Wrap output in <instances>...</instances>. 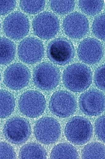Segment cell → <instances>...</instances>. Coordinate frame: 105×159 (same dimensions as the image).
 Returning <instances> with one entry per match:
<instances>
[{
    "label": "cell",
    "mask_w": 105,
    "mask_h": 159,
    "mask_svg": "<svg viewBox=\"0 0 105 159\" xmlns=\"http://www.w3.org/2000/svg\"><path fill=\"white\" fill-rule=\"evenodd\" d=\"M63 81L68 90L75 93L81 92L89 88L92 83V71L84 64H73L64 71Z\"/></svg>",
    "instance_id": "6da1fadb"
},
{
    "label": "cell",
    "mask_w": 105,
    "mask_h": 159,
    "mask_svg": "<svg viewBox=\"0 0 105 159\" xmlns=\"http://www.w3.org/2000/svg\"><path fill=\"white\" fill-rule=\"evenodd\" d=\"M93 127L88 119L81 116L71 118L65 126V137L73 144L81 145L89 142L93 135Z\"/></svg>",
    "instance_id": "7a4b0ae2"
},
{
    "label": "cell",
    "mask_w": 105,
    "mask_h": 159,
    "mask_svg": "<svg viewBox=\"0 0 105 159\" xmlns=\"http://www.w3.org/2000/svg\"><path fill=\"white\" fill-rule=\"evenodd\" d=\"M60 78L58 68L48 62H42L36 67L33 74L34 84L43 91L54 89L58 85Z\"/></svg>",
    "instance_id": "3957f363"
},
{
    "label": "cell",
    "mask_w": 105,
    "mask_h": 159,
    "mask_svg": "<svg viewBox=\"0 0 105 159\" xmlns=\"http://www.w3.org/2000/svg\"><path fill=\"white\" fill-rule=\"evenodd\" d=\"M46 106L45 96L39 91L30 90L21 96L19 101L20 111L29 118H36L42 115Z\"/></svg>",
    "instance_id": "277c9868"
},
{
    "label": "cell",
    "mask_w": 105,
    "mask_h": 159,
    "mask_svg": "<svg viewBox=\"0 0 105 159\" xmlns=\"http://www.w3.org/2000/svg\"><path fill=\"white\" fill-rule=\"evenodd\" d=\"M4 134L6 139L15 144H21L28 140L31 134L29 122L24 118L14 117L4 125Z\"/></svg>",
    "instance_id": "5b68a950"
},
{
    "label": "cell",
    "mask_w": 105,
    "mask_h": 159,
    "mask_svg": "<svg viewBox=\"0 0 105 159\" xmlns=\"http://www.w3.org/2000/svg\"><path fill=\"white\" fill-rule=\"evenodd\" d=\"M35 137L42 144H51L59 140L61 135V126L56 119L42 117L36 122L34 129Z\"/></svg>",
    "instance_id": "8992f818"
},
{
    "label": "cell",
    "mask_w": 105,
    "mask_h": 159,
    "mask_svg": "<svg viewBox=\"0 0 105 159\" xmlns=\"http://www.w3.org/2000/svg\"><path fill=\"white\" fill-rule=\"evenodd\" d=\"M35 34L41 39L48 40L54 37L60 29V22L56 15L45 11L38 15L33 21Z\"/></svg>",
    "instance_id": "52a82bcc"
},
{
    "label": "cell",
    "mask_w": 105,
    "mask_h": 159,
    "mask_svg": "<svg viewBox=\"0 0 105 159\" xmlns=\"http://www.w3.org/2000/svg\"><path fill=\"white\" fill-rule=\"evenodd\" d=\"M75 98L66 91L60 90L52 95L49 102V109L55 115L61 118L69 117L75 111Z\"/></svg>",
    "instance_id": "ba28073f"
},
{
    "label": "cell",
    "mask_w": 105,
    "mask_h": 159,
    "mask_svg": "<svg viewBox=\"0 0 105 159\" xmlns=\"http://www.w3.org/2000/svg\"><path fill=\"white\" fill-rule=\"evenodd\" d=\"M48 57L52 62L59 65H65L74 57V46L64 38H58L49 44L47 49Z\"/></svg>",
    "instance_id": "9c48e42d"
},
{
    "label": "cell",
    "mask_w": 105,
    "mask_h": 159,
    "mask_svg": "<svg viewBox=\"0 0 105 159\" xmlns=\"http://www.w3.org/2000/svg\"><path fill=\"white\" fill-rule=\"evenodd\" d=\"M30 29L28 18L20 12H14L10 14L4 21V31L10 39H22L28 34Z\"/></svg>",
    "instance_id": "30bf717a"
},
{
    "label": "cell",
    "mask_w": 105,
    "mask_h": 159,
    "mask_svg": "<svg viewBox=\"0 0 105 159\" xmlns=\"http://www.w3.org/2000/svg\"><path fill=\"white\" fill-rule=\"evenodd\" d=\"M45 53L43 43L34 37H28L23 39L18 47L19 58L24 63L32 65L42 59Z\"/></svg>",
    "instance_id": "8fae6325"
},
{
    "label": "cell",
    "mask_w": 105,
    "mask_h": 159,
    "mask_svg": "<svg viewBox=\"0 0 105 159\" xmlns=\"http://www.w3.org/2000/svg\"><path fill=\"white\" fill-rule=\"evenodd\" d=\"M31 74L28 67L20 63H15L7 67L4 73V83L7 88L19 90L25 88L30 82Z\"/></svg>",
    "instance_id": "7c38bea8"
},
{
    "label": "cell",
    "mask_w": 105,
    "mask_h": 159,
    "mask_svg": "<svg viewBox=\"0 0 105 159\" xmlns=\"http://www.w3.org/2000/svg\"><path fill=\"white\" fill-rule=\"evenodd\" d=\"M79 105L82 112L89 116L99 115L104 111V94L99 90L91 89L81 94Z\"/></svg>",
    "instance_id": "4fadbf2b"
},
{
    "label": "cell",
    "mask_w": 105,
    "mask_h": 159,
    "mask_svg": "<svg viewBox=\"0 0 105 159\" xmlns=\"http://www.w3.org/2000/svg\"><path fill=\"white\" fill-rule=\"evenodd\" d=\"M79 57L82 62L94 65L101 60L104 54L103 45L98 40L87 38L82 41L77 50Z\"/></svg>",
    "instance_id": "5bb4252c"
},
{
    "label": "cell",
    "mask_w": 105,
    "mask_h": 159,
    "mask_svg": "<svg viewBox=\"0 0 105 159\" xmlns=\"http://www.w3.org/2000/svg\"><path fill=\"white\" fill-rule=\"evenodd\" d=\"M63 27L64 32L69 37L80 39L89 31V20L83 14L78 12H73L64 19Z\"/></svg>",
    "instance_id": "9a60e30c"
},
{
    "label": "cell",
    "mask_w": 105,
    "mask_h": 159,
    "mask_svg": "<svg viewBox=\"0 0 105 159\" xmlns=\"http://www.w3.org/2000/svg\"><path fill=\"white\" fill-rule=\"evenodd\" d=\"M47 152L41 145L36 143H29L24 145L20 150V159H46Z\"/></svg>",
    "instance_id": "2e32d148"
},
{
    "label": "cell",
    "mask_w": 105,
    "mask_h": 159,
    "mask_svg": "<svg viewBox=\"0 0 105 159\" xmlns=\"http://www.w3.org/2000/svg\"><path fill=\"white\" fill-rule=\"evenodd\" d=\"M79 157L77 149L72 145L67 143L56 145L50 154L51 159H77Z\"/></svg>",
    "instance_id": "e0dca14e"
},
{
    "label": "cell",
    "mask_w": 105,
    "mask_h": 159,
    "mask_svg": "<svg viewBox=\"0 0 105 159\" xmlns=\"http://www.w3.org/2000/svg\"><path fill=\"white\" fill-rule=\"evenodd\" d=\"M16 48L15 44L10 40L0 38V65L10 63L14 59Z\"/></svg>",
    "instance_id": "ac0fdd59"
},
{
    "label": "cell",
    "mask_w": 105,
    "mask_h": 159,
    "mask_svg": "<svg viewBox=\"0 0 105 159\" xmlns=\"http://www.w3.org/2000/svg\"><path fill=\"white\" fill-rule=\"evenodd\" d=\"M15 100L11 93L0 90V119L8 117L14 111Z\"/></svg>",
    "instance_id": "d6986e66"
},
{
    "label": "cell",
    "mask_w": 105,
    "mask_h": 159,
    "mask_svg": "<svg viewBox=\"0 0 105 159\" xmlns=\"http://www.w3.org/2000/svg\"><path fill=\"white\" fill-rule=\"evenodd\" d=\"M83 159H105L104 145L98 142H94L85 146L82 151Z\"/></svg>",
    "instance_id": "ffe728a7"
},
{
    "label": "cell",
    "mask_w": 105,
    "mask_h": 159,
    "mask_svg": "<svg viewBox=\"0 0 105 159\" xmlns=\"http://www.w3.org/2000/svg\"><path fill=\"white\" fill-rule=\"evenodd\" d=\"M79 7L83 13L90 16L99 13L104 6L103 1H80Z\"/></svg>",
    "instance_id": "44dd1931"
},
{
    "label": "cell",
    "mask_w": 105,
    "mask_h": 159,
    "mask_svg": "<svg viewBox=\"0 0 105 159\" xmlns=\"http://www.w3.org/2000/svg\"><path fill=\"white\" fill-rule=\"evenodd\" d=\"M74 1H51L50 6L51 10L59 15H65L72 11L75 7Z\"/></svg>",
    "instance_id": "7402d4cb"
},
{
    "label": "cell",
    "mask_w": 105,
    "mask_h": 159,
    "mask_svg": "<svg viewBox=\"0 0 105 159\" xmlns=\"http://www.w3.org/2000/svg\"><path fill=\"white\" fill-rule=\"evenodd\" d=\"M20 7L25 13L36 14L43 10L46 4L45 1H21Z\"/></svg>",
    "instance_id": "603a6c76"
},
{
    "label": "cell",
    "mask_w": 105,
    "mask_h": 159,
    "mask_svg": "<svg viewBox=\"0 0 105 159\" xmlns=\"http://www.w3.org/2000/svg\"><path fill=\"white\" fill-rule=\"evenodd\" d=\"M92 32L97 38L104 41L105 39V14L98 15L94 20L92 24Z\"/></svg>",
    "instance_id": "cb8c5ba5"
},
{
    "label": "cell",
    "mask_w": 105,
    "mask_h": 159,
    "mask_svg": "<svg viewBox=\"0 0 105 159\" xmlns=\"http://www.w3.org/2000/svg\"><path fill=\"white\" fill-rule=\"evenodd\" d=\"M16 154L13 147L5 142H0V159H14Z\"/></svg>",
    "instance_id": "d4e9b609"
},
{
    "label": "cell",
    "mask_w": 105,
    "mask_h": 159,
    "mask_svg": "<svg viewBox=\"0 0 105 159\" xmlns=\"http://www.w3.org/2000/svg\"><path fill=\"white\" fill-rule=\"evenodd\" d=\"M94 81L96 86L99 89L105 90V66L102 65L97 69L94 76Z\"/></svg>",
    "instance_id": "484cf974"
},
{
    "label": "cell",
    "mask_w": 105,
    "mask_h": 159,
    "mask_svg": "<svg viewBox=\"0 0 105 159\" xmlns=\"http://www.w3.org/2000/svg\"><path fill=\"white\" fill-rule=\"evenodd\" d=\"M105 116H100L96 120L95 128L96 134L99 140L105 142Z\"/></svg>",
    "instance_id": "4316f807"
},
{
    "label": "cell",
    "mask_w": 105,
    "mask_h": 159,
    "mask_svg": "<svg viewBox=\"0 0 105 159\" xmlns=\"http://www.w3.org/2000/svg\"><path fill=\"white\" fill-rule=\"evenodd\" d=\"M16 4L15 1H0V15L10 13L15 8Z\"/></svg>",
    "instance_id": "83f0119b"
},
{
    "label": "cell",
    "mask_w": 105,
    "mask_h": 159,
    "mask_svg": "<svg viewBox=\"0 0 105 159\" xmlns=\"http://www.w3.org/2000/svg\"><path fill=\"white\" fill-rule=\"evenodd\" d=\"M1 73H0V82H1Z\"/></svg>",
    "instance_id": "f1b7e54d"
},
{
    "label": "cell",
    "mask_w": 105,
    "mask_h": 159,
    "mask_svg": "<svg viewBox=\"0 0 105 159\" xmlns=\"http://www.w3.org/2000/svg\"><path fill=\"white\" fill-rule=\"evenodd\" d=\"M1 22H0V30H1Z\"/></svg>",
    "instance_id": "f546056e"
}]
</instances>
